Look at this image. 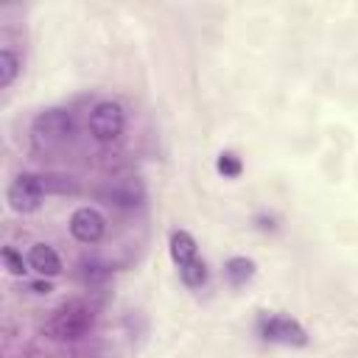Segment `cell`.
Wrapping results in <instances>:
<instances>
[{
	"mask_svg": "<svg viewBox=\"0 0 358 358\" xmlns=\"http://www.w3.org/2000/svg\"><path fill=\"white\" fill-rule=\"evenodd\" d=\"M31 291H34V294H48V291H50V282H34Z\"/></svg>",
	"mask_w": 358,
	"mask_h": 358,
	"instance_id": "cell-16",
	"label": "cell"
},
{
	"mask_svg": "<svg viewBox=\"0 0 358 358\" xmlns=\"http://www.w3.org/2000/svg\"><path fill=\"white\" fill-rule=\"evenodd\" d=\"M224 274H227V280L235 288H241V285H246L255 277V260H249V257H229L224 263Z\"/></svg>",
	"mask_w": 358,
	"mask_h": 358,
	"instance_id": "cell-11",
	"label": "cell"
},
{
	"mask_svg": "<svg viewBox=\"0 0 358 358\" xmlns=\"http://www.w3.org/2000/svg\"><path fill=\"white\" fill-rule=\"evenodd\" d=\"M179 277H182V282L187 288H201L207 282V266H204V260L201 257L187 260L185 266H179Z\"/></svg>",
	"mask_w": 358,
	"mask_h": 358,
	"instance_id": "cell-13",
	"label": "cell"
},
{
	"mask_svg": "<svg viewBox=\"0 0 358 358\" xmlns=\"http://www.w3.org/2000/svg\"><path fill=\"white\" fill-rule=\"evenodd\" d=\"M76 134V120L70 109L53 106L34 117L31 123V143L36 151H56L64 143H70Z\"/></svg>",
	"mask_w": 358,
	"mask_h": 358,
	"instance_id": "cell-2",
	"label": "cell"
},
{
	"mask_svg": "<svg viewBox=\"0 0 358 358\" xmlns=\"http://www.w3.org/2000/svg\"><path fill=\"white\" fill-rule=\"evenodd\" d=\"M3 260H6V268H8L11 274H17V277L28 271V268H25L28 260H22V255H20L14 246H3Z\"/></svg>",
	"mask_w": 358,
	"mask_h": 358,
	"instance_id": "cell-15",
	"label": "cell"
},
{
	"mask_svg": "<svg viewBox=\"0 0 358 358\" xmlns=\"http://www.w3.org/2000/svg\"><path fill=\"white\" fill-rule=\"evenodd\" d=\"M98 199L112 204V207H120V210H134L143 204L145 193H143V185L131 176H117V179H106L101 187H98Z\"/></svg>",
	"mask_w": 358,
	"mask_h": 358,
	"instance_id": "cell-6",
	"label": "cell"
},
{
	"mask_svg": "<svg viewBox=\"0 0 358 358\" xmlns=\"http://www.w3.org/2000/svg\"><path fill=\"white\" fill-rule=\"evenodd\" d=\"M90 134L98 143H115L126 129V112L117 101H98L90 109Z\"/></svg>",
	"mask_w": 358,
	"mask_h": 358,
	"instance_id": "cell-5",
	"label": "cell"
},
{
	"mask_svg": "<svg viewBox=\"0 0 358 358\" xmlns=\"http://www.w3.org/2000/svg\"><path fill=\"white\" fill-rule=\"evenodd\" d=\"M168 252H171V260L179 266H185L187 260L199 257V246H196V238L187 232V229H173L171 238H168Z\"/></svg>",
	"mask_w": 358,
	"mask_h": 358,
	"instance_id": "cell-9",
	"label": "cell"
},
{
	"mask_svg": "<svg viewBox=\"0 0 358 358\" xmlns=\"http://www.w3.org/2000/svg\"><path fill=\"white\" fill-rule=\"evenodd\" d=\"M28 268L31 271H36V274H42V277H56V274H62V257L56 255V249L53 246H48V243H34L31 249H28Z\"/></svg>",
	"mask_w": 358,
	"mask_h": 358,
	"instance_id": "cell-8",
	"label": "cell"
},
{
	"mask_svg": "<svg viewBox=\"0 0 358 358\" xmlns=\"http://www.w3.org/2000/svg\"><path fill=\"white\" fill-rule=\"evenodd\" d=\"M215 168L224 173V176H229V179H235V176H241V159L232 154V151H224V154H218V162H215Z\"/></svg>",
	"mask_w": 358,
	"mask_h": 358,
	"instance_id": "cell-14",
	"label": "cell"
},
{
	"mask_svg": "<svg viewBox=\"0 0 358 358\" xmlns=\"http://www.w3.org/2000/svg\"><path fill=\"white\" fill-rule=\"evenodd\" d=\"M45 179L42 173H20L11 179L8 190H6V201L14 213L20 215H28V213H36L42 207V199H45Z\"/></svg>",
	"mask_w": 358,
	"mask_h": 358,
	"instance_id": "cell-3",
	"label": "cell"
},
{
	"mask_svg": "<svg viewBox=\"0 0 358 358\" xmlns=\"http://www.w3.org/2000/svg\"><path fill=\"white\" fill-rule=\"evenodd\" d=\"M95 324V313L90 305L73 299V302H64L59 305L42 324V336H48L50 341H62V344H70V341H81L84 336H90Z\"/></svg>",
	"mask_w": 358,
	"mask_h": 358,
	"instance_id": "cell-1",
	"label": "cell"
},
{
	"mask_svg": "<svg viewBox=\"0 0 358 358\" xmlns=\"http://www.w3.org/2000/svg\"><path fill=\"white\" fill-rule=\"evenodd\" d=\"M257 336L263 341H271V344H285V347H305L308 344V333L305 327L291 319V316H282V313H263L257 319Z\"/></svg>",
	"mask_w": 358,
	"mask_h": 358,
	"instance_id": "cell-4",
	"label": "cell"
},
{
	"mask_svg": "<svg viewBox=\"0 0 358 358\" xmlns=\"http://www.w3.org/2000/svg\"><path fill=\"white\" fill-rule=\"evenodd\" d=\"M20 70H22V59L11 48H3L0 50V87L3 90L11 87L17 81V76H20Z\"/></svg>",
	"mask_w": 358,
	"mask_h": 358,
	"instance_id": "cell-12",
	"label": "cell"
},
{
	"mask_svg": "<svg viewBox=\"0 0 358 358\" xmlns=\"http://www.w3.org/2000/svg\"><path fill=\"white\" fill-rule=\"evenodd\" d=\"M109 277H112V268H109L106 263L95 260V257L78 263V280H81L87 288H101V285L109 282Z\"/></svg>",
	"mask_w": 358,
	"mask_h": 358,
	"instance_id": "cell-10",
	"label": "cell"
},
{
	"mask_svg": "<svg viewBox=\"0 0 358 358\" xmlns=\"http://www.w3.org/2000/svg\"><path fill=\"white\" fill-rule=\"evenodd\" d=\"M67 227H70V235L78 243H87V246L98 243L106 235V218L95 207H78V210H73Z\"/></svg>",
	"mask_w": 358,
	"mask_h": 358,
	"instance_id": "cell-7",
	"label": "cell"
}]
</instances>
